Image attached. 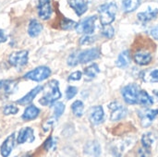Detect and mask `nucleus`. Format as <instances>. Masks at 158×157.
Wrapping results in <instances>:
<instances>
[{
  "instance_id": "c85d7f7f",
  "label": "nucleus",
  "mask_w": 158,
  "mask_h": 157,
  "mask_svg": "<svg viewBox=\"0 0 158 157\" xmlns=\"http://www.w3.org/2000/svg\"><path fill=\"white\" fill-rule=\"evenodd\" d=\"M102 34L105 37H106L108 39H111L114 36V34H115V30H114V28L110 24H108V25H103Z\"/></svg>"
},
{
  "instance_id": "58836bf2",
  "label": "nucleus",
  "mask_w": 158,
  "mask_h": 157,
  "mask_svg": "<svg viewBox=\"0 0 158 157\" xmlns=\"http://www.w3.org/2000/svg\"><path fill=\"white\" fill-rule=\"evenodd\" d=\"M53 144H54V142H53V138L52 137H49L47 140H46V142H45V144H44V146H45V148L47 149V150H49V149H51L52 147H53Z\"/></svg>"
},
{
  "instance_id": "393cba45",
  "label": "nucleus",
  "mask_w": 158,
  "mask_h": 157,
  "mask_svg": "<svg viewBox=\"0 0 158 157\" xmlns=\"http://www.w3.org/2000/svg\"><path fill=\"white\" fill-rule=\"evenodd\" d=\"M141 1L142 0H124L122 4L124 11L127 13H131L134 11L141 4Z\"/></svg>"
},
{
  "instance_id": "7c9ffc66",
  "label": "nucleus",
  "mask_w": 158,
  "mask_h": 157,
  "mask_svg": "<svg viewBox=\"0 0 158 157\" xmlns=\"http://www.w3.org/2000/svg\"><path fill=\"white\" fill-rule=\"evenodd\" d=\"M76 26H77V23L69 19H64L61 22V28L64 30H71L73 28H76Z\"/></svg>"
},
{
  "instance_id": "9b49d317",
  "label": "nucleus",
  "mask_w": 158,
  "mask_h": 157,
  "mask_svg": "<svg viewBox=\"0 0 158 157\" xmlns=\"http://www.w3.org/2000/svg\"><path fill=\"white\" fill-rule=\"evenodd\" d=\"M104 118H105V113H104V109L101 105H96L90 109L89 118H90V121L94 125H99V124L103 123Z\"/></svg>"
},
{
  "instance_id": "2f4dec72",
  "label": "nucleus",
  "mask_w": 158,
  "mask_h": 157,
  "mask_svg": "<svg viewBox=\"0 0 158 157\" xmlns=\"http://www.w3.org/2000/svg\"><path fill=\"white\" fill-rule=\"evenodd\" d=\"M18 111H19V108L16 105H7L3 109V113L5 115H6V116H8V115H15V114L18 113Z\"/></svg>"
},
{
  "instance_id": "dca6fc26",
  "label": "nucleus",
  "mask_w": 158,
  "mask_h": 157,
  "mask_svg": "<svg viewBox=\"0 0 158 157\" xmlns=\"http://www.w3.org/2000/svg\"><path fill=\"white\" fill-rule=\"evenodd\" d=\"M158 15V9L157 8H152V7H148L147 10L145 11H143V12H140L138 13L137 17H138V19L143 23H146V22H149L153 19H155Z\"/></svg>"
},
{
  "instance_id": "e433bc0d",
  "label": "nucleus",
  "mask_w": 158,
  "mask_h": 157,
  "mask_svg": "<svg viewBox=\"0 0 158 157\" xmlns=\"http://www.w3.org/2000/svg\"><path fill=\"white\" fill-rule=\"evenodd\" d=\"M150 155V149L147 148H140L138 151V157H149Z\"/></svg>"
},
{
  "instance_id": "4c0bfd02",
  "label": "nucleus",
  "mask_w": 158,
  "mask_h": 157,
  "mask_svg": "<svg viewBox=\"0 0 158 157\" xmlns=\"http://www.w3.org/2000/svg\"><path fill=\"white\" fill-rule=\"evenodd\" d=\"M150 34L153 38H155L156 40H158V25L157 26H155L153 27L151 30H150Z\"/></svg>"
},
{
  "instance_id": "39448f33",
  "label": "nucleus",
  "mask_w": 158,
  "mask_h": 157,
  "mask_svg": "<svg viewBox=\"0 0 158 157\" xmlns=\"http://www.w3.org/2000/svg\"><path fill=\"white\" fill-rule=\"evenodd\" d=\"M96 16H91L83 20H81L80 23H77L76 26V31L78 33H82V34H92L94 31L95 29V20H96Z\"/></svg>"
},
{
  "instance_id": "ddd939ff",
  "label": "nucleus",
  "mask_w": 158,
  "mask_h": 157,
  "mask_svg": "<svg viewBox=\"0 0 158 157\" xmlns=\"http://www.w3.org/2000/svg\"><path fill=\"white\" fill-rule=\"evenodd\" d=\"M134 61L140 66H146L152 62V54L145 50H140L133 56Z\"/></svg>"
},
{
  "instance_id": "f8f14e48",
  "label": "nucleus",
  "mask_w": 158,
  "mask_h": 157,
  "mask_svg": "<svg viewBox=\"0 0 158 157\" xmlns=\"http://www.w3.org/2000/svg\"><path fill=\"white\" fill-rule=\"evenodd\" d=\"M14 145H15V134L12 133L4 141V143L1 145V147H0L1 155L3 157L8 156L10 155V153L12 152Z\"/></svg>"
},
{
  "instance_id": "9d476101",
  "label": "nucleus",
  "mask_w": 158,
  "mask_h": 157,
  "mask_svg": "<svg viewBox=\"0 0 158 157\" xmlns=\"http://www.w3.org/2000/svg\"><path fill=\"white\" fill-rule=\"evenodd\" d=\"M37 10L38 15L42 19H48L52 15V6L50 0H39L37 5Z\"/></svg>"
},
{
  "instance_id": "c756f323",
  "label": "nucleus",
  "mask_w": 158,
  "mask_h": 157,
  "mask_svg": "<svg viewBox=\"0 0 158 157\" xmlns=\"http://www.w3.org/2000/svg\"><path fill=\"white\" fill-rule=\"evenodd\" d=\"M143 79H144L145 81L158 83V68L157 69H153V70H151Z\"/></svg>"
},
{
  "instance_id": "412c9836",
  "label": "nucleus",
  "mask_w": 158,
  "mask_h": 157,
  "mask_svg": "<svg viewBox=\"0 0 158 157\" xmlns=\"http://www.w3.org/2000/svg\"><path fill=\"white\" fill-rule=\"evenodd\" d=\"M99 67L97 64H92L89 67L84 68V76L86 81H92L93 79H94L97 74L99 73Z\"/></svg>"
},
{
  "instance_id": "aec40b11",
  "label": "nucleus",
  "mask_w": 158,
  "mask_h": 157,
  "mask_svg": "<svg viewBox=\"0 0 158 157\" xmlns=\"http://www.w3.org/2000/svg\"><path fill=\"white\" fill-rule=\"evenodd\" d=\"M39 114H40L39 108H37L35 105H31L25 109V111H24V113L22 115V119H24V120H32V119H35L39 116Z\"/></svg>"
},
{
  "instance_id": "72a5a7b5",
  "label": "nucleus",
  "mask_w": 158,
  "mask_h": 157,
  "mask_svg": "<svg viewBox=\"0 0 158 157\" xmlns=\"http://www.w3.org/2000/svg\"><path fill=\"white\" fill-rule=\"evenodd\" d=\"M78 93V89L74 86H69L67 91H66V97L68 100L72 99Z\"/></svg>"
},
{
  "instance_id": "5701e85b",
  "label": "nucleus",
  "mask_w": 158,
  "mask_h": 157,
  "mask_svg": "<svg viewBox=\"0 0 158 157\" xmlns=\"http://www.w3.org/2000/svg\"><path fill=\"white\" fill-rule=\"evenodd\" d=\"M131 62V56H130V52L125 50L120 55L118 56V58L117 60V66L118 68H126Z\"/></svg>"
},
{
  "instance_id": "a878e982",
  "label": "nucleus",
  "mask_w": 158,
  "mask_h": 157,
  "mask_svg": "<svg viewBox=\"0 0 158 157\" xmlns=\"http://www.w3.org/2000/svg\"><path fill=\"white\" fill-rule=\"evenodd\" d=\"M71 109H72L73 114H74L76 117L80 118V117H81V116H82V114H83L84 105H83V103H82L81 101L77 100V101H75V102L72 104V105H71Z\"/></svg>"
},
{
  "instance_id": "b1692460",
  "label": "nucleus",
  "mask_w": 158,
  "mask_h": 157,
  "mask_svg": "<svg viewBox=\"0 0 158 157\" xmlns=\"http://www.w3.org/2000/svg\"><path fill=\"white\" fill-rule=\"evenodd\" d=\"M154 101H153V98L147 93L146 91L144 90H141L140 91V93H139V97H138V105H153Z\"/></svg>"
},
{
  "instance_id": "c9c22d12",
  "label": "nucleus",
  "mask_w": 158,
  "mask_h": 157,
  "mask_svg": "<svg viewBox=\"0 0 158 157\" xmlns=\"http://www.w3.org/2000/svg\"><path fill=\"white\" fill-rule=\"evenodd\" d=\"M82 77V74L81 71H75L71 73L69 77V81H80Z\"/></svg>"
},
{
  "instance_id": "f257e3e1",
  "label": "nucleus",
  "mask_w": 158,
  "mask_h": 157,
  "mask_svg": "<svg viewBox=\"0 0 158 157\" xmlns=\"http://www.w3.org/2000/svg\"><path fill=\"white\" fill-rule=\"evenodd\" d=\"M44 89V95L40 100V104H42L43 105H53L61 97V93L59 91V84L57 81L53 80L49 81Z\"/></svg>"
},
{
  "instance_id": "ea45409f",
  "label": "nucleus",
  "mask_w": 158,
  "mask_h": 157,
  "mask_svg": "<svg viewBox=\"0 0 158 157\" xmlns=\"http://www.w3.org/2000/svg\"><path fill=\"white\" fill-rule=\"evenodd\" d=\"M6 39H7V36H6V34L5 33V31H4L3 30H0V43L6 42Z\"/></svg>"
},
{
  "instance_id": "4468645a",
  "label": "nucleus",
  "mask_w": 158,
  "mask_h": 157,
  "mask_svg": "<svg viewBox=\"0 0 158 157\" xmlns=\"http://www.w3.org/2000/svg\"><path fill=\"white\" fill-rule=\"evenodd\" d=\"M69 4L78 16L83 15L88 9V3L86 0H69Z\"/></svg>"
},
{
  "instance_id": "4be33fe9",
  "label": "nucleus",
  "mask_w": 158,
  "mask_h": 157,
  "mask_svg": "<svg viewBox=\"0 0 158 157\" xmlns=\"http://www.w3.org/2000/svg\"><path fill=\"white\" fill-rule=\"evenodd\" d=\"M17 89V82L13 81H0V90L4 91L6 94H11Z\"/></svg>"
},
{
  "instance_id": "a19ab883",
  "label": "nucleus",
  "mask_w": 158,
  "mask_h": 157,
  "mask_svg": "<svg viewBox=\"0 0 158 157\" xmlns=\"http://www.w3.org/2000/svg\"><path fill=\"white\" fill-rule=\"evenodd\" d=\"M23 157H31V155H24Z\"/></svg>"
},
{
  "instance_id": "0eeeda50",
  "label": "nucleus",
  "mask_w": 158,
  "mask_h": 157,
  "mask_svg": "<svg viewBox=\"0 0 158 157\" xmlns=\"http://www.w3.org/2000/svg\"><path fill=\"white\" fill-rule=\"evenodd\" d=\"M109 109L111 111L110 114V119L112 121H118L120 120L122 118H124L127 114H128V110L127 108L122 105L121 104L118 103V102H114L111 103L109 105Z\"/></svg>"
},
{
  "instance_id": "79ce46f5",
  "label": "nucleus",
  "mask_w": 158,
  "mask_h": 157,
  "mask_svg": "<svg viewBox=\"0 0 158 157\" xmlns=\"http://www.w3.org/2000/svg\"><path fill=\"white\" fill-rule=\"evenodd\" d=\"M115 157H120V156H118V155H115Z\"/></svg>"
},
{
  "instance_id": "473e14b6",
  "label": "nucleus",
  "mask_w": 158,
  "mask_h": 157,
  "mask_svg": "<svg viewBox=\"0 0 158 157\" xmlns=\"http://www.w3.org/2000/svg\"><path fill=\"white\" fill-rule=\"evenodd\" d=\"M95 42V37H94V36H90V34L88 35V34H86V35H84L83 37H81V40H80V43L81 44V45H87V44H92L93 43H94Z\"/></svg>"
},
{
  "instance_id": "6e6552de",
  "label": "nucleus",
  "mask_w": 158,
  "mask_h": 157,
  "mask_svg": "<svg viewBox=\"0 0 158 157\" xmlns=\"http://www.w3.org/2000/svg\"><path fill=\"white\" fill-rule=\"evenodd\" d=\"M158 116V109H144L139 112L141 124L143 127H149Z\"/></svg>"
},
{
  "instance_id": "2eb2a0df",
  "label": "nucleus",
  "mask_w": 158,
  "mask_h": 157,
  "mask_svg": "<svg viewBox=\"0 0 158 157\" xmlns=\"http://www.w3.org/2000/svg\"><path fill=\"white\" fill-rule=\"evenodd\" d=\"M34 135H33V130L31 128H24L22 130H20L19 136H18V143H25L27 142L29 143H32L34 141Z\"/></svg>"
},
{
  "instance_id": "cd10ccee",
  "label": "nucleus",
  "mask_w": 158,
  "mask_h": 157,
  "mask_svg": "<svg viewBox=\"0 0 158 157\" xmlns=\"http://www.w3.org/2000/svg\"><path fill=\"white\" fill-rule=\"evenodd\" d=\"M53 108H54V115H55V117L57 118L61 117L62 114L64 113L65 105H64L63 103L57 102V103H54V104H53Z\"/></svg>"
},
{
  "instance_id": "1a4fd4ad",
  "label": "nucleus",
  "mask_w": 158,
  "mask_h": 157,
  "mask_svg": "<svg viewBox=\"0 0 158 157\" xmlns=\"http://www.w3.org/2000/svg\"><path fill=\"white\" fill-rule=\"evenodd\" d=\"M100 56V51L97 48H92V49H88L85 50L83 52H81L78 54V61L79 64H84V63H88L90 61L95 60L99 57Z\"/></svg>"
},
{
  "instance_id": "f3484780",
  "label": "nucleus",
  "mask_w": 158,
  "mask_h": 157,
  "mask_svg": "<svg viewBox=\"0 0 158 157\" xmlns=\"http://www.w3.org/2000/svg\"><path fill=\"white\" fill-rule=\"evenodd\" d=\"M42 90H43V87H42V86H37V87L33 88V89H32L31 92H29L25 96H23L21 99L18 100L17 103H18L19 105H22L31 104V103L34 100V98L36 97V95H37Z\"/></svg>"
},
{
  "instance_id": "423d86ee",
  "label": "nucleus",
  "mask_w": 158,
  "mask_h": 157,
  "mask_svg": "<svg viewBox=\"0 0 158 157\" xmlns=\"http://www.w3.org/2000/svg\"><path fill=\"white\" fill-rule=\"evenodd\" d=\"M28 56H29V53L26 50L14 52L9 56L8 62L11 66L17 68H20L28 63Z\"/></svg>"
},
{
  "instance_id": "bb28decb",
  "label": "nucleus",
  "mask_w": 158,
  "mask_h": 157,
  "mask_svg": "<svg viewBox=\"0 0 158 157\" xmlns=\"http://www.w3.org/2000/svg\"><path fill=\"white\" fill-rule=\"evenodd\" d=\"M155 141V138L153 136L152 133H146L144 134L143 137H142V143H143V146L144 148H147V149H150L153 143Z\"/></svg>"
},
{
  "instance_id": "f03ea898",
  "label": "nucleus",
  "mask_w": 158,
  "mask_h": 157,
  "mask_svg": "<svg viewBox=\"0 0 158 157\" xmlns=\"http://www.w3.org/2000/svg\"><path fill=\"white\" fill-rule=\"evenodd\" d=\"M118 6L115 3L110 2L104 4L98 7V12L100 15V21L102 25H108L111 24L116 18Z\"/></svg>"
},
{
  "instance_id": "7ed1b4c3",
  "label": "nucleus",
  "mask_w": 158,
  "mask_h": 157,
  "mask_svg": "<svg viewBox=\"0 0 158 157\" xmlns=\"http://www.w3.org/2000/svg\"><path fill=\"white\" fill-rule=\"evenodd\" d=\"M141 89L137 84L131 83L122 89V96L125 102L129 105H136L138 103V97Z\"/></svg>"
},
{
  "instance_id": "a211bd4d",
  "label": "nucleus",
  "mask_w": 158,
  "mask_h": 157,
  "mask_svg": "<svg viewBox=\"0 0 158 157\" xmlns=\"http://www.w3.org/2000/svg\"><path fill=\"white\" fill-rule=\"evenodd\" d=\"M84 152L88 155L98 157L101 155V146L96 141H93L86 144V146L84 148Z\"/></svg>"
},
{
  "instance_id": "20e7f679",
  "label": "nucleus",
  "mask_w": 158,
  "mask_h": 157,
  "mask_svg": "<svg viewBox=\"0 0 158 157\" xmlns=\"http://www.w3.org/2000/svg\"><path fill=\"white\" fill-rule=\"evenodd\" d=\"M51 75V69L47 67H38L24 75V79L34 81H43L49 78Z\"/></svg>"
},
{
  "instance_id": "6ab92c4d",
  "label": "nucleus",
  "mask_w": 158,
  "mask_h": 157,
  "mask_svg": "<svg viewBox=\"0 0 158 157\" xmlns=\"http://www.w3.org/2000/svg\"><path fill=\"white\" fill-rule=\"evenodd\" d=\"M43 31V25L36 19H31L29 23L28 27V34L31 37H36L38 36L41 31Z\"/></svg>"
},
{
  "instance_id": "f704fd0d",
  "label": "nucleus",
  "mask_w": 158,
  "mask_h": 157,
  "mask_svg": "<svg viewBox=\"0 0 158 157\" xmlns=\"http://www.w3.org/2000/svg\"><path fill=\"white\" fill-rule=\"evenodd\" d=\"M79 64V61H78V54L77 53H73L71 54L69 58H68V65L70 66V67H75Z\"/></svg>"
}]
</instances>
